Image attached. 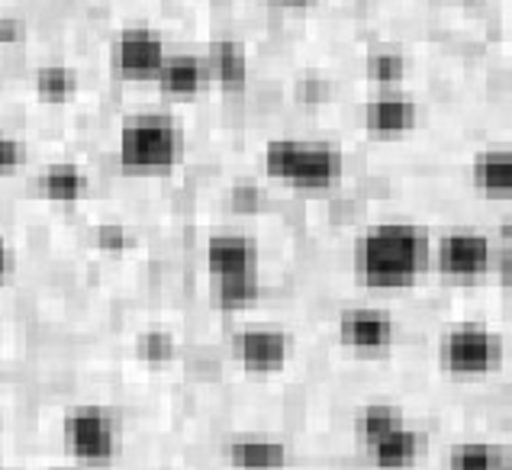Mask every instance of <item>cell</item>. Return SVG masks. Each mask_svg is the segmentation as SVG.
Segmentation results:
<instances>
[{
	"label": "cell",
	"mask_w": 512,
	"mask_h": 470,
	"mask_svg": "<svg viewBox=\"0 0 512 470\" xmlns=\"http://www.w3.org/2000/svg\"><path fill=\"white\" fill-rule=\"evenodd\" d=\"M429 235L409 223H377L355 245V271L364 287L400 290L416 284L432 264Z\"/></svg>",
	"instance_id": "1"
},
{
	"label": "cell",
	"mask_w": 512,
	"mask_h": 470,
	"mask_svg": "<svg viewBox=\"0 0 512 470\" xmlns=\"http://www.w3.org/2000/svg\"><path fill=\"white\" fill-rule=\"evenodd\" d=\"M265 174L294 190H332L345 174V155L332 142L274 139L265 145Z\"/></svg>",
	"instance_id": "2"
},
{
	"label": "cell",
	"mask_w": 512,
	"mask_h": 470,
	"mask_svg": "<svg viewBox=\"0 0 512 470\" xmlns=\"http://www.w3.org/2000/svg\"><path fill=\"white\" fill-rule=\"evenodd\" d=\"M184 132L168 113L129 116L120 129V165L136 174H158L181 165Z\"/></svg>",
	"instance_id": "3"
},
{
	"label": "cell",
	"mask_w": 512,
	"mask_h": 470,
	"mask_svg": "<svg viewBox=\"0 0 512 470\" xmlns=\"http://www.w3.org/2000/svg\"><path fill=\"white\" fill-rule=\"evenodd\" d=\"M438 358H442L445 371H451V374L480 377V374H490L493 367H500L503 342H500V335L490 332L487 326L464 322V326H455L442 335Z\"/></svg>",
	"instance_id": "4"
},
{
	"label": "cell",
	"mask_w": 512,
	"mask_h": 470,
	"mask_svg": "<svg viewBox=\"0 0 512 470\" xmlns=\"http://www.w3.org/2000/svg\"><path fill=\"white\" fill-rule=\"evenodd\" d=\"M65 448L87 464H104L116 454V422L100 406H78L62 422Z\"/></svg>",
	"instance_id": "5"
},
{
	"label": "cell",
	"mask_w": 512,
	"mask_h": 470,
	"mask_svg": "<svg viewBox=\"0 0 512 470\" xmlns=\"http://www.w3.org/2000/svg\"><path fill=\"white\" fill-rule=\"evenodd\" d=\"M432 258H435V268L442 277L471 284L490 271L493 248H490V239L484 232L455 229V232H445L442 239H438Z\"/></svg>",
	"instance_id": "6"
},
{
	"label": "cell",
	"mask_w": 512,
	"mask_h": 470,
	"mask_svg": "<svg viewBox=\"0 0 512 470\" xmlns=\"http://www.w3.org/2000/svg\"><path fill=\"white\" fill-rule=\"evenodd\" d=\"M168 62L165 42L152 29H126L110 46V68L123 81H149L162 75Z\"/></svg>",
	"instance_id": "7"
},
{
	"label": "cell",
	"mask_w": 512,
	"mask_h": 470,
	"mask_svg": "<svg viewBox=\"0 0 512 470\" xmlns=\"http://www.w3.org/2000/svg\"><path fill=\"white\" fill-rule=\"evenodd\" d=\"M207 271L213 284L239 281V277H258V248L245 235L216 232L207 242Z\"/></svg>",
	"instance_id": "8"
},
{
	"label": "cell",
	"mask_w": 512,
	"mask_h": 470,
	"mask_svg": "<svg viewBox=\"0 0 512 470\" xmlns=\"http://www.w3.org/2000/svg\"><path fill=\"white\" fill-rule=\"evenodd\" d=\"M393 319L380 310H345L339 316V339L355 351H384L393 345Z\"/></svg>",
	"instance_id": "9"
},
{
	"label": "cell",
	"mask_w": 512,
	"mask_h": 470,
	"mask_svg": "<svg viewBox=\"0 0 512 470\" xmlns=\"http://www.w3.org/2000/svg\"><path fill=\"white\" fill-rule=\"evenodd\" d=\"M232 351H236L242 367L265 374V371H277V367L287 361L290 342H287V335L277 329H245L236 335Z\"/></svg>",
	"instance_id": "10"
},
{
	"label": "cell",
	"mask_w": 512,
	"mask_h": 470,
	"mask_svg": "<svg viewBox=\"0 0 512 470\" xmlns=\"http://www.w3.org/2000/svg\"><path fill=\"white\" fill-rule=\"evenodd\" d=\"M419 120V107L409 97H377L364 107V126L374 136H400Z\"/></svg>",
	"instance_id": "11"
},
{
	"label": "cell",
	"mask_w": 512,
	"mask_h": 470,
	"mask_svg": "<svg viewBox=\"0 0 512 470\" xmlns=\"http://www.w3.org/2000/svg\"><path fill=\"white\" fill-rule=\"evenodd\" d=\"M471 181L484 197L512 200V152L509 149H487L474 158Z\"/></svg>",
	"instance_id": "12"
},
{
	"label": "cell",
	"mask_w": 512,
	"mask_h": 470,
	"mask_svg": "<svg viewBox=\"0 0 512 470\" xmlns=\"http://www.w3.org/2000/svg\"><path fill=\"white\" fill-rule=\"evenodd\" d=\"M210 65L200 62L197 55H168V62L158 75V87L168 97H194L200 94V87L207 84Z\"/></svg>",
	"instance_id": "13"
},
{
	"label": "cell",
	"mask_w": 512,
	"mask_h": 470,
	"mask_svg": "<svg viewBox=\"0 0 512 470\" xmlns=\"http://www.w3.org/2000/svg\"><path fill=\"white\" fill-rule=\"evenodd\" d=\"M422 451V435L416 429H409L403 422L400 429H393L387 435H380L377 442L368 445V454L377 467H387V470H400L409 467Z\"/></svg>",
	"instance_id": "14"
},
{
	"label": "cell",
	"mask_w": 512,
	"mask_h": 470,
	"mask_svg": "<svg viewBox=\"0 0 512 470\" xmlns=\"http://www.w3.org/2000/svg\"><path fill=\"white\" fill-rule=\"evenodd\" d=\"M226 458L239 470H281L287 464V445L271 438H236L229 442Z\"/></svg>",
	"instance_id": "15"
},
{
	"label": "cell",
	"mask_w": 512,
	"mask_h": 470,
	"mask_svg": "<svg viewBox=\"0 0 512 470\" xmlns=\"http://www.w3.org/2000/svg\"><path fill=\"white\" fill-rule=\"evenodd\" d=\"M207 65H210V75L226 87V91H239L245 87L248 78V62H245V49L239 42H229V39H219L210 46L207 55Z\"/></svg>",
	"instance_id": "16"
},
{
	"label": "cell",
	"mask_w": 512,
	"mask_h": 470,
	"mask_svg": "<svg viewBox=\"0 0 512 470\" xmlns=\"http://www.w3.org/2000/svg\"><path fill=\"white\" fill-rule=\"evenodd\" d=\"M39 190L52 203H78L87 190V178L78 165H52L42 171Z\"/></svg>",
	"instance_id": "17"
},
{
	"label": "cell",
	"mask_w": 512,
	"mask_h": 470,
	"mask_svg": "<svg viewBox=\"0 0 512 470\" xmlns=\"http://www.w3.org/2000/svg\"><path fill=\"white\" fill-rule=\"evenodd\" d=\"M506 451L487 442H461L448 451V470H506Z\"/></svg>",
	"instance_id": "18"
},
{
	"label": "cell",
	"mask_w": 512,
	"mask_h": 470,
	"mask_svg": "<svg viewBox=\"0 0 512 470\" xmlns=\"http://www.w3.org/2000/svg\"><path fill=\"white\" fill-rule=\"evenodd\" d=\"M400 425H403L400 409L397 406H387V403H371V406H364L361 413H358V435H361L364 445L377 442L380 435L400 429Z\"/></svg>",
	"instance_id": "19"
},
{
	"label": "cell",
	"mask_w": 512,
	"mask_h": 470,
	"mask_svg": "<svg viewBox=\"0 0 512 470\" xmlns=\"http://www.w3.org/2000/svg\"><path fill=\"white\" fill-rule=\"evenodd\" d=\"M78 78L71 68L62 65H49V68H39L36 71V94L49 104H65V100L75 94Z\"/></svg>",
	"instance_id": "20"
},
{
	"label": "cell",
	"mask_w": 512,
	"mask_h": 470,
	"mask_svg": "<svg viewBox=\"0 0 512 470\" xmlns=\"http://www.w3.org/2000/svg\"><path fill=\"white\" fill-rule=\"evenodd\" d=\"M213 297L223 310H242V306L258 300V277H239V281H223L213 284Z\"/></svg>",
	"instance_id": "21"
},
{
	"label": "cell",
	"mask_w": 512,
	"mask_h": 470,
	"mask_svg": "<svg viewBox=\"0 0 512 470\" xmlns=\"http://www.w3.org/2000/svg\"><path fill=\"white\" fill-rule=\"evenodd\" d=\"M406 71V62L400 52H390V49H377L368 55V78L380 81V84H393L400 81Z\"/></svg>",
	"instance_id": "22"
},
{
	"label": "cell",
	"mask_w": 512,
	"mask_h": 470,
	"mask_svg": "<svg viewBox=\"0 0 512 470\" xmlns=\"http://www.w3.org/2000/svg\"><path fill=\"white\" fill-rule=\"evenodd\" d=\"M171 351H174V342L162 332H149L139 339V355L149 361H165V358H171Z\"/></svg>",
	"instance_id": "23"
},
{
	"label": "cell",
	"mask_w": 512,
	"mask_h": 470,
	"mask_svg": "<svg viewBox=\"0 0 512 470\" xmlns=\"http://www.w3.org/2000/svg\"><path fill=\"white\" fill-rule=\"evenodd\" d=\"M23 158H26V149L20 139H10V136L0 139V171L4 174L17 171L23 165Z\"/></svg>",
	"instance_id": "24"
},
{
	"label": "cell",
	"mask_w": 512,
	"mask_h": 470,
	"mask_svg": "<svg viewBox=\"0 0 512 470\" xmlns=\"http://www.w3.org/2000/svg\"><path fill=\"white\" fill-rule=\"evenodd\" d=\"M232 210L236 213H255L261 207V194L252 187V184H239V187H232Z\"/></svg>",
	"instance_id": "25"
},
{
	"label": "cell",
	"mask_w": 512,
	"mask_h": 470,
	"mask_svg": "<svg viewBox=\"0 0 512 470\" xmlns=\"http://www.w3.org/2000/svg\"><path fill=\"white\" fill-rule=\"evenodd\" d=\"M97 245L107 248V252H123V248L129 245V235L120 226H104L97 232Z\"/></svg>",
	"instance_id": "26"
},
{
	"label": "cell",
	"mask_w": 512,
	"mask_h": 470,
	"mask_svg": "<svg viewBox=\"0 0 512 470\" xmlns=\"http://www.w3.org/2000/svg\"><path fill=\"white\" fill-rule=\"evenodd\" d=\"M20 39H23V23L20 20H13V17L0 20V42H4V46H13V42H20Z\"/></svg>",
	"instance_id": "27"
},
{
	"label": "cell",
	"mask_w": 512,
	"mask_h": 470,
	"mask_svg": "<svg viewBox=\"0 0 512 470\" xmlns=\"http://www.w3.org/2000/svg\"><path fill=\"white\" fill-rule=\"evenodd\" d=\"M500 281L512 290V245H506V252L500 255Z\"/></svg>",
	"instance_id": "28"
},
{
	"label": "cell",
	"mask_w": 512,
	"mask_h": 470,
	"mask_svg": "<svg viewBox=\"0 0 512 470\" xmlns=\"http://www.w3.org/2000/svg\"><path fill=\"white\" fill-rule=\"evenodd\" d=\"M500 235H503L506 245H512V219H506V223L500 226Z\"/></svg>",
	"instance_id": "29"
},
{
	"label": "cell",
	"mask_w": 512,
	"mask_h": 470,
	"mask_svg": "<svg viewBox=\"0 0 512 470\" xmlns=\"http://www.w3.org/2000/svg\"><path fill=\"white\" fill-rule=\"evenodd\" d=\"M287 7H306V4H316V0H281Z\"/></svg>",
	"instance_id": "30"
},
{
	"label": "cell",
	"mask_w": 512,
	"mask_h": 470,
	"mask_svg": "<svg viewBox=\"0 0 512 470\" xmlns=\"http://www.w3.org/2000/svg\"><path fill=\"white\" fill-rule=\"evenodd\" d=\"M506 470H512V464H509V467H506Z\"/></svg>",
	"instance_id": "31"
}]
</instances>
